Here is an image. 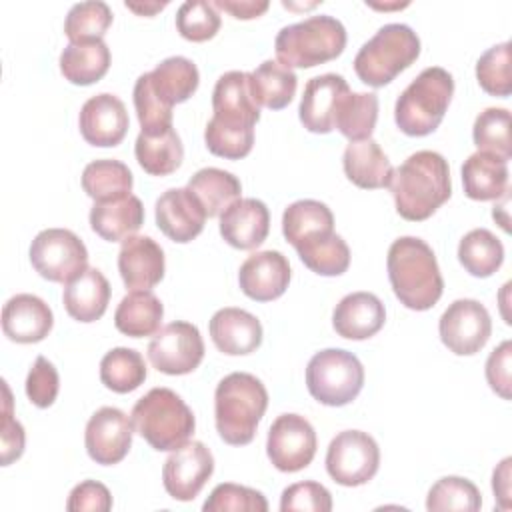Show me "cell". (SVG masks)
Listing matches in <instances>:
<instances>
[{
	"instance_id": "50",
	"label": "cell",
	"mask_w": 512,
	"mask_h": 512,
	"mask_svg": "<svg viewBox=\"0 0 512 512\" xmlns=\"http://www.w3.org/2000/svg\"><path fill=\"white\" fill-rule=\"evenodd\" d=\"M280 510H310V512H330L332 510V496L326 486L314 480H304L290 484L284 488L280 496Z\"/></svg>"
},
{
	"instance_id": "19",
	"label": "cell",
	"mask_w": 512,
	"mask_h": 512,
	"mask_svg": "<svg viewBox=\"0 0 512 512\" xmlns=\"http://www.w3.org/2000/svg\"><path fill=\"white\" fill-rule=\"evenodd\" d=\"M290 282L288 258L278 250H262L248 256L238 272L240 290L256 300L270 302L280 298Z\"/></svg>"
},
{
	"instance_id": "57",
	"label": "cell",
	"mask_w": 512,
	"mask_h": 512,
	"mask_svg": "<svg viewBox=\"0 0 512 512\" xmlns=\"http://www.w3.org/2000/svg\"><path fill=\"white\" fill-rule=\"evenodd\" d=\"M166 4L168 2H152V4H134V2H126V8L128 10H132V12H136V14H144V16H152L154 12H158V10H162V8H166Z\"/></svg>"
},
{
	"instance_id": "49",
	"label": "cell",
	"mask_w": 512,
	"mask_h": 512,
	"mask_svg": "<svg viewBox=\"0 0 512 512\" xmlns=\"http://www.w3.org/2000/svg\"><path fill=\"white\" fill-rule=\"evenodd\" d=\"M206 148L220 158L240 160L250 154L254 144V128H228L208 120L204 128Z\"/></svg>"
},
{
	"instance_id": "43",
	"label": "cell",
	"mask_w": 512,
	"mask_h": 512,
	"mask_svg": "<svg viewBox=\"0 0 512 512\" xmlns=\"http://www.w3.org/2000/svg\"><path fill=\"white\" fill-rule=\"evenodd\" d=\"M472 140L480 152H490L502 160H510V112L506 108L482 110L472 126Z\"/></svg>"
},
{
	"instance_id": "20",
	"label": "cell",
	"mask_w": 512,
	"mask_h": 512,
	"mask_svg": "<svg viewBox=\"0 0 512 512\" xmlns=\"http://www.w3.org/2000/svg\"><path fill=\"white\" fill-rule=\"evenodd\" d=\"M350 90L340 74H320L306 82L298 106L300 122L308 132L328 134L334 130V112L338 100Z\"/></svg>"
},
{
	"instance_id": "33",
	"label": "cell",
	"mask_w": 512,
	"mask_h": 512,
	"mask_svg": "<svg viewBox=\"0 0 512 512\" xmlns=\"http://www.w3.org/2000/svg\"><path fill=\"white\" fill-rule=\"evenodd\" d=\"M186 188L202 204L208 218L220 216L232 202L240 198L242 192V184L232 172L212 166L198 170L188 180Z\"/></svg>"
},
{
	"instance_id": "27",
	"label": "cell",
	"mask_w": 512,
	"mask_h": 512,
	"mask_svg": "<svg viewBox=\"0 0 512 512\" xmlns=\"http://www.w3.org/2000/svg\"><path fill=\"white\" fill-rule=\"evenodd\" d=\"M90 228L108 242H122L144 224V206L138 196L128 194L118 200L94 202L90 208Z\"/></svg>"
},
{
	"instance_id": "38",
	"label": "cell",
	"mask_w": 512,
	"mask_h": 512,
	"mask_svg": "<svg viewBox=\"0 0 512 512\" xmlns=\"http://www.w3.org/2000/svg\"><path fill=\"white\" fill-rule=\"evenodd\" d=\"M132 172L120 160H94L82 172V188L94 202L124 198L132 192Z\"/></svg>"
},
{
	"instance_id": "5",
	"label": "cell",
	"mask_w": 512,
	"mask_h": 512,
	"mask_svg": "<svg viewBox=\"0 0 512 512\" xmlns=\"http://www.w3.org/2000/svg\"><path fill=\"white\" fill-rule=\"evenodd\" d=\"M134 430L158 452L176 450L194 434L190 406L170 388H152L132 408Z\"/></svg>"
},
{
	"instance_id": "52",
	"label": "cell",
	"mask_w": 512,
	"mask_h": 512,
	"mask_svg": "<svg viewBox=\"0 0 512 512\" xmlns=\"http://www.w3.org/2000/svg\"><path fill=\"white\" fill-rule=\"evenodd\" d=\"M4 390V406H2V422H0V442H2V466L12 464L24 452V428L12 414V396L6 380H2Z\"/></svg>"
},
{
	"instance_id": "39",
	"label": "cell",
	"mask_w": 512,
	"mask_h": 512,
	"mask_svg": "<svg viewBox=\"0 0 512 512\" xmlns=\"http://www.w3.org/2000/svg\"><path fill=\"white\" fill-rule=\"evenodd\" d=\"M304 266L320 276H340L350 266V248L336 232L320 234L296 246Z\"/></svg>"
},
{
	"instance_id": "12",
	"label": "cell",
	"mask_w": 512,
	"mask_h": 512,
	"mask_svg": "<svg viewBox=\"0 0 512 512\" xmlns=\"http://www.w3.org/2000/svg\"><path fill=\"white\" fill-rule=\"evenodd\" d=\"M438 332L442 344L450 352L458 356H472L486 346L492 334V320L478 300L460 298L442 312Z\"/></svg>"
},
{
	"instance_id": "6",
	"label": "cell",
	"mask_w": 512,
	"mask_h": 512,
	"mask_svg": "<svg viewBox=\"0 0 512 512\" xmlns=\"http://www.w3.org/2000/svg\"><path fill=\"white\" fill-rule=\"evenodd\" d=\"M344 46L346 28L328 14L284 26L274 40L276 58L288 68H312L330 62L342 54Z\"/></svg>"
},
{
	"instance_id": "1",
	"label": "cell",
	"mask_w": 512,
	"mask_h": 512,
	"mask_svg": "<svg viewBox=\"0 0 512 512\" xmlns=\"http://www.w3.org/2000/svg\"><path fill=\"white\" fill-rule=\"evenodd\" d=\"M388 188L404 220H426L452 194L448 162L434 150H418L392 170Z\"/></svg>"
},
{
	"instance_id": "23",
	"label": "cell",
	"mask_w": 512,
	"mask_h": 512,
	"mask_svg": "<svg viewBox=\"0 0 512 512\" xmlns=\"http://www.w3.org/2000/svg\"><path fill=\"white\" fill-rule=\"evenodd\" d=\"M54 326L50 306L34 294H16L2 308V330L18 344L44 340Z\"/></svg>"
},
{
	"instance_id": "17",
	"label": "cell",
	"mask_w": 512,
	"mask_h": 512,
	"mask_svg": "<svg viewBox=\"0 0 512 512\" xmlns=\"http://www.w3.org/2000/svg\"><path fill=\"white\" fill-rule=\"evenodd\" d=\"M128 124L130 120L124 102L110 92L88 98L78 116L82 138L100 148L118 146L128 132Z\"/></svg>"
},
{
	"instance_id": "51",
	"label": "cell",
	"mask_w": 512,
	"mask_h": 512,
	"mask_svg": "<svg viewBox=\"0 0 512 512\" xmlns=\"http://www.w3.org/2000/svg\"><path fill=\"white\" fill-rule=\"evenodd\" d=\"M58 390H60L58 370L54 368V364L48 358L38 356L26 376L28 400L38 408H48L54 404Z\"/></svg>"
},
{
	"instance_id": "48",
	"label": "cell",
	"mask_w": 512,
	"mask_h": 512,
	"mask_svg": "<svg viewBox=\"0 0 512 512\" xmlns=\"http://www.w3.org/2000/svg\"><path fill=\"white\" fill-rule=\"evenodd\" d=\"M202 510L204 512H228V510H232V512H266L268 502H266L264 494L254 488L224 482V484H218L210 492V496L202 504Z\"/></svg>"
},
{
	"instance_id": "25",
	"label": "cell",
	"mask_w": 512,
	"mask_h": 512,
	"mask_svg": "<svg viewBox=\"0 0 512 512\" xmlns=\"http://www.w3.org/2000/svg\"><path fill=\"white\" fill-rule=\"evenodd\" d=\"M386 322V308L372 292L346 294L332 312V326L338 336L366 340L380 332Z\"/></svg>"
},
{
	"instance_id": "21",
	"label": "cell",
	"mask_w": 512,
	"mask_h": 512,
	"mask_svg": "<svg viewBox=\"0 0 512 512\" xmlns=\"http://www.w3.org/2000/svg\"><path fill=\"white\" fill-rule=\"evenodd\" d=\"M118 272L130 290H150L164 278V252L150 236H128L118 252Z\"/></svg>"
},
{
	"instance_id": "42",
	"label": "cell",
	"mask_w": 512,
	"mask_h": 512,
	"mask_svg": "<svg viewBox=\"0 0 512 512\" xmlns=\"http://www.w3.org/2000/svg\"><path fill=\"white\" fill-rule=\"evenodd\" d=\"M482 506L480 490L474 482L462 476H444L432 484L426 496V508L430 512L442 510H460L476 512Z\"/></svg>"
},
{
	"instance_id": "47",
	"label": "cell",
	"mask_w": 512,
	"mask_h": 512,
	"mask_svg": "<svg viewBox=\"0 0 512 512\" xmlns=\"http://www.w3.org/2000/svg\"><path fill=\"white\" fill-rule=\"evenodd\" d=\"M220 14L206 0H188L176 12V28L190 42H206L220 30Z\"/></svg>"
},
{
	"instance_id": "16",
	"label": "cell",
	"mask_w": 512,
	"mask_h": 512,
	"mask_svg": "<svg viewBox=\"0 0 512 512\" xmlns=\"http://www.w3.org/2000/svg\"><path fill=\"white\" fill-rule=\"evenodd\" d=\"M212 118L228 128H254L260 120V106L250 88V74L230 70L216 80L212 92Z\"/></svg>"
},
{
	"instance_id": "40",
	"label": "cell",
	"mask_w": 512,
	"mask_h": 512,
	"mask_svg": "<svg viewBox=\"0 0 512 512\" xmlns=\"http://www.w3.org/2000/svg\"><path fill=\"white\" fill-rule=\"evenodd\" d=\"M458 260L468 274L488 278L502 266L504 246L490 230L474 228L460 240Z\"/></svg>"
},
{
	"instance_id": "31",
	"label": "cell",
	"mask_w": 512,
	"mask_h": 512,
	"mask_svg": "<svg viewBox=\"0 0 512 512\" xmlns=\"http://www.w3.org/2000/svg\"><path fill=\"white\" fill-rule=\"evenodd\" d=\"M110 68V48L104 40L70 42L60 54L62 76L78 86L98 82Z\"/></svg>"
},
{
	"instance_id": "56",
	"label": "cell",
	"mask_w": 512,
	"mask_h": 512,
	"mask_svg": "<svg viewBox=\"0 0 512 512\" xmlns=\"http://www.w3.org/2000/svg\"><path fill=\"white\" fill-rule=\"evenodd\" d=\"M510 464L512 458H504L492 474V490L498 500V508L508 510L510 508Z\"/></svg>"
},
{
	"instance_id": "35",
	"label": "cell",
	"mask_w": 512,
	"mask_h": 512,
	"mask_svg": "<svg viewBox=\"0 0 512 512\" xmlns=\"http://www.w3.org/2000/svg\"><path fill=\"white\" fill-rule=\"evenodd\" d=\"M296 86L298 76L294 70L276 60H264L250 72V88L256 104L270 110L286 108L296 94Z\"/></svg>"
},
{
	"instance_id": "2",
	"label": "cell",
	"mask_w": 512,
	"mask_h": 512,
	"mask_svg": "<svg viewBox=\"0 0 512 512\" xmlns=\"http://www.w3.org/2000/svg\"><path fill=\"white\" fill-rule=\"evenodd\" d=\"M390 286L410 310H430L442 296L444 280L434 250L416 236H400L388 248L386 258Z\"/></svg>"
},
{
	"instance_id": "37",
	"label": "cell",
	"mask_w": 512,
	"mask_h": 512,
	"mask_svg": "<svg viewBox=\"0 0 512 512\" xmlns=\"http://www.w3.org/2000/svg\"><path fill=\"white\" fill-rule=\"evenodd\" d=\"M134 154L144 172L152 176H168L180 168L184 146L174 128L160 134L140 132L134 144Z\"/></svg>"
},
{
	"instance_id": "54",
	"label": "cell",
	"mask_w": 512,
	"mask_h": 512,
	"mask_svg": "<svg viewBox=\"0 0 512 512\" xmlns=\"http://www.w3.org/2000/svg\"><path fill=\"white\" fill-rule=\"evenodd\" d=\"M510 360H512V342L504 340L494 348L486 360V380L490 388L504 400L512 398L510 392Z\"/></svg>"
},
{
	"instance_id": "26",
	"label": "cell",
	"mask_w": 512,
	"mask_h": 512,
	"mask_svg": "<svg viewBox=\"0 0 512 512\" xmlns=\"http://www.w3.org/2000/svg\"><path fill=\"white\" fill-rule=\"evenodd\" d=\"M62 302L78 322H96L104 316L110 302V284L98 268H84L78 276L66 282Z\"/></svg>"
},
{
	"instance_id": "44",
	"label": "cell",
	"mask_w": 512,
	"mask_h": 512,
	"mask_svg": "<svg viewBox=\"0 0 512 512\" xmlns=\"http://www.w3.org/2000/svg\"><path fill=\"white\" fill-rule=\"evenodd\" d=\"M112 24V10L106 2L90 0L74 4L64 20V34L70 42L102 40Z\"/></svg>"
},
{
	"instance_id": "22",
	"label": "cell",
	"mask_w": 512,
	"mask_h": 512,
	"mask_svg": "<svg viewBox=\"0 0 512 512\" xmlns=\"http://www.w3.org/2000/svg\"><path fill=\"white\" fill-rule=\"evenodd\" d=\"M268 232L270 212L262 200L238 198L220 214V234L232 248H258Z\"/></svg>"
},
{
	"instance_id": "45",
	"label": "cell",
	"mask_w": 512,
	"mask_h": 512,
	"mask_svg": "<svg viewBox=\"0 0 512 512\" xmlns=\"http://www.w3.org/2000/svg\"><path fill=\"white\" fill-rule=\"evenodd\" d=\"M476 80L490 96L506 98L512 92L510 74V42L488 48L476 62Z\"/></svg>"
},
{
	"instance_id": "34",
	"label": "cell",
	"mask_w": 512,
	"mask_h": 512,
	"mask_svg": "<svg viewBox=\"0 0 512 512\" xmlns=\"http://www.w3.org/2000/svg\"><path fill=\"white\" fill-rule=\"evenodd\" d=\"M328 232H334V214L320 200H296L282 214V234L294 248Z\"/></svg>"
},
{
	"instance_id": "3",
	"label": "cell",
	"mask_w": 512,
	"mask_h": 512,
	"mask_svg": "<svg viewBox=\"0 0 512 512\" xmlns=\"http://www.w3.org/2000/svg\"><path fill=\"white\" fill-rule=\"evenodd\" d=\"M266 408L268 392L254 374L224 376L214 392V420L220 438L230 446L250 444Z\"/></svg>"
},
{
	"instance_id": "18",
	"label": "cell",
	"mask_w": 512,
	"mask_h": 512,
	"mask_svg": "<svg viewBox=\"0 0 512 512\" xmlns=\"http://www.w3.org/2000/svg\"><path fill=\"white\" fill-rule=\"evenodd\" d=\"M156 224L172 242L186 244L194 240L206 222V212L188 188H170L156 200Z\"/></svg>"
},
{
	"instance_id": "29",
	"label": "cell",
	"mask_w": 512,
	"mask_h": 512,
	"mask_svg": "<svg viewBox=\"0 0 512 512\" xmlns=\"http://www.w3.org/2000/svg\"><path fill=\"white\" fill-rule=\"evenodd\" d=\"M464 194L472 200H498L508 192V162L490 152H474L462 164Z\"/></svg>"
},
{
	"instance_id": "36",
	"label": "cell",
	"mask_w": 512,
	"mask_h": 512,
	"mask_svg": "<svg viewBox=\"0 0 512 512\" xmlns=\"http://www.w3.org/2000/svg\"><path fill=\"white\" fill-rule=\"evenodd\" d=\"M378 120V96L374 92L348 90L336 104L334 128L350 142L368 140Z\"/></svg>"
},
{
	"instance_id": "9",
	"label": "cell",
	"mask_w": 512,
	"mask_h": 512,
	"mask_svg": "<svg viewBox=\"0 0 512 512\" xmlns=\"http://www.w3.org/2000/svg\"><path fill=\"white\" fill-rule=\"evenodd\" d=\"M380 466L376 440L362 430L338 432L326 450V472L340 486H362L374 478Z\"/></svg>"
},
{
	"instance_id": "11",
	"label": "cell",
	"mask_w": 512,
	"mask_h": 512,
	"mask_svg": "<svg viewBox=\"0 0 512 512\" xmlns=\"http://www.w3.org/2000/svg\"><path fill=\"white\" fill-rule=\"evenodd\" d=\"M150 364L164 374L182 376L196 370L204 358L200 330L184 320L162 326L148 344Z\"/></svg>"
},
{
	"instance_id": "46",
	"label": "cell",
	"mask_w": 512,
	"mask_h": 512,
	"mask_svg": "<svg viewBox=\"0 0 512 512\" xmlns=\"http://www.w3.org/2000/svg\"><path fill=\"white\" fill-rule=\"evenodd\" d=\"M134 108L140 122V132L160 134L172 128V108L166 106L152 90L150 74L144 72L134 84Z\"/></svg>"
},
{
	"instance_id": "13",
	"label": "cell",
	"mask_w": 512,
	"mask_h": 512,
	"mask_svg": "<svg viewBox=\"0 0 512 512\" xmlns=\"http://www.w3.org/2000/svg\"><path fill=\"white\" fill-rule=\"evenodd\" d=\"M266 454L280 472H298L306 468L316 454V432L300 414H280L266 438Z\"/></svg>"
},
{
	"instance_id": "14",
	"label": "cell",
	"mask_w": 512,
	"mask_h": 512,
	"mask_svg": "<svg viewBox=\"0 0 512 512\" xmlns=\"http://www.w3.org/2000/svg\"><path fill=\"white\" fill-rule=\"evenodd\" d=\"M214 472V456L206 444L184 442L166 458L162 482L166 492L180 502L194 500Z\"/></svg>"
},
{
	"instance_id": "4",
	"label": "cell",
	"mask_w": 512,
	"mask_h": 512,
	"mask_svg": "<svg viewBox=\"0 0 512 512\" xmlns=\"http://www.w3.org/2000/svg\"><path fill=\"white\" fill-rule=\"evenodd\" d=\"M454 94V78L440 66L424 68L398 96L394 106L396 126L408 136L432 134Z\"/></svg>"
},
{
	"instance_id": "30",
	"label": "cell",
	"mask_w": 512,
	"mask_h": 512,
	"mask_svg": "<svg viewBox=\"0 0 512 512\" xmlns=\"http://www.w3.org/2000/svg\"><path fill=\"white\" fill-rule=\"evenodd\" d=\"M164 306L150 290H132L126 294L114 312V326L130 338L152 336L160 330Z\"/></svg>"
},
{
	"instance_id": "55",
	"label": "cell",
	"mask_w": 512,
	"mask_h": 512,
	"mask_svg": "<svg viewBox=\"0 0 512 512\" xmlns=\"http://www.w3.org/2000/svg\"><path fill=\"white\" fill-rule=\"evenodd\" d=\"M214 8L232 14L238 20H252L268 10V0H214Z\"/></svg>"
},
{
	"instance_id": "7",
	"label": "cell",
	"mask_w": 512,
	"mask_h": 512,
	"mask_svg": "<svg viewBox=\"0 0 512 512\" xmlns=\"http://www.w3.org/2000/svg\"><path fill=\"white\" fill-rule=\"evenodd\" d=\"M418 56V34L408 24L392 22L384 24L368 42L362 44L354 58V72L364 84L382 88L414 64Z\"/></svg>"
},
{
	"instance_id": "28",
	"label": "cell",
	"mask_w": 512,
	"mask_h": 512,
	"mask_svg": "<svg viewBox=\"0 0 512 512\" xmlns=\"http://www.w3.org/2000/svg\"><path fill=\"white\" fill-rule=\"evenodd\" d=\"M344 174L352 184L366 190L386 188L392 178V164L372 138L350 142L342 156Z\"/></svg>"
},
{
	"instance_id": "32",
	"label": "cell",
	"mask_w": 512,
	"mask_h": 512,
	"mask_svg": "<svg viewBox=\"0 0 512 512\" xmlns=\"http://www.w3.org/2000/svg\"><path fill=\"white\" fill-rule=\"evenodd\" d=\"M148 74L154 94L170 108L186 102L196 92L200 82L196 64L184 56H170L156 64V68Z\"/></svg>"
},
{
	"instance_id": "15",
	"label": "cell",
	"mask_w": 512,
	"mask_h": 512,
	"mask_svg": "<svg viewBox=\"0 0 512 512\" xmlns=\"http://www.w3.org/2000/svg\"><path fill=\"white\" fill-rule=\"evenodd\" d=\"M134 424L120 408H98L84 430V446L88 456L102 466L118 464L126 458L132 446Z\"/></svg>"
},
{
	"instance_id": "41",
	"label": "cell",
	"mask_w": 512,
	"mask_h": 512,
	"mask_svg": "<svg viewBox=\"0 0 512 512\" xmlns=\"http://www.w3.org/2000/svg\"><path fill=\"white\" fill-rule=\"evenodd\" d=\"M100 380L108 390L128 394L144 384L146 362L134 348H112L100 360Z\"/></svg>"
},
{
	"instance_id": "8",
	"label": "cell",
	"mask_w": 512,
	"mask_h": 512,
	"mask_svg": "<svg viewBox=\"0 0 512 512\" xmlns=\"http://www.w3.org/2000/svg\"><path fill=\"white\" fill-rule=\"evenodd\" d=\"M306 386L310 396L324 406L350 404L364 386V366L348 350H320L306 366Z\"/></svg>"
},
{
	"instance_id": "53",
	"label": "cell",
	"mask_w": 512,
	"mask_h": 512,
	"mask_svg": "<svg viewBox=\"0 0 512 512\" xmlns=\"http://www.w3.org/2000/svg\"><path fill=\"white\" fill-rule=\"evenodd\" d=\"M112 508L110 490L98 480H84L76 484L68 496L66 510L70 512H108Z\"/></svg>"
},
{
	"instance_id": "24",
	"label": "cell",
	"mask_w": 512,
	"mask_h": 512,
	"mask_svg": "<svg viewBox=\"0 0 512 512\" xmlns=\"http://www.w3.org/2000/svg\"><path fill=\"white\" fill-rule=\"evenodd\" d=\"M214 346L228 356H244L262 344L260 320L242 308H220L208 324Z\"/></svg>"
},
{
	"instance_id": "10",
	"label": "cell",
	"mask_w": 512,
	"mask_h": 512,
	"mask_svg": "<svg viewBox=\"0 0 512 512\" xmlns=\"http://www.w3.org/2000/svg\"><path fill=\"white\" fill-rule=\"evenodd\" d=\"M32 268L50 282H70L88 268L84 242L66 228H46L30 244Z\"/></svg>"
}]
</instances>
